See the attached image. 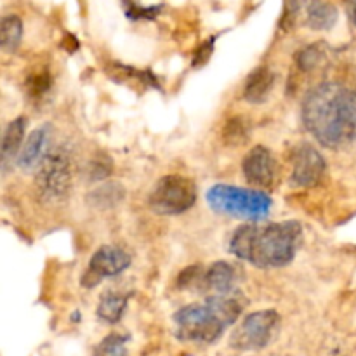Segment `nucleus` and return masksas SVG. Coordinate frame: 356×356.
<instances>
[{"instance_id": "f257e3e1", "label": "nucleus", "mask_w": 356, "mask_h": 356, "mask_svg": "<svg viewBox=\"0 0 356 356\" xmlns=\"http://www.w3.org/2000/svg\"><path fill=\"white\" fill-rule=\"evenodd\" d=\"M302 124L325 148H353L356 146V92L336 82L316 86L302 101Z\"/></svg>"}, {"instance_id": "f03ea898", "label": "nucleus", "mask_w": 356, "mask_h": 356, "mask_svg": "<svg viewBox=\"0 0 356 356\" xmlns=\"http://www.w3.org/2000/svg\"><path fill=\"white\" fill-rule=\"evenodd\" d=\"M302 240L298 221L243 225L229 240V252L257 268H282L292 263Z\"/></svg>"}, {"instance_id": "7ed1b4c3", "label": "nucleus", "mask_w": 356, "mask_h": 356, "mask_svg": "<svg viewBox=\"0 0 356 356\" xmlns=\"http://www.w3.org/2000/svg\"><path fill=\"white\" fill-rule=\"evenodd\" d=\"M243 302L242 296L232 292L211 296L202 305L184 306L174 315L176 337L188 343H214L238 320L245 306Z\"/></svg>"}, {"instance_id": "20e7f679", "label": "nucleus", "mask_w": 356, "mask_h": 356, "mask_svg": "<svg viewBox=\"0 0 356 356\" xmlns=\"http://www.w3.org/2000/svg\"><path fill=\"white\" fill-rule=\"evenodd\" d=\"M205 198L212 211L247 221L266 219L273 205L270 195L264 191L232 184H216L207 191Z\"/></svg>"}, {"instance_id": "39448f33", "label": "nucleus", "mask_w": 356, "mask_h": 356, "mask_svg": "<svg viewBox=\"0 0 356 356\" xmlns=\"http://www.w3.org/2000/svg\"><path fill=\"white\" fill-rule=\"evenodd\" d=\"M197 202V184L190 177L170 176L160 177L149 193L148 204L153 212L160 216H177L191 209Z\"/></svg>"}, {"instance_id": "423d86ee", "label": "nucleus", "mask_w": 356, "mask_h": 356, "mask_svg": "<svg viewBox=\"0 0 356 356\" xmlns=\"http://www.w3.org/2000/svg\"><path fill=\"white\" fill-rule=\"evenodd\" d=\"M278 320L280 316L273 309H261V312L250 313L232 334L229 344L238 351L263 350L273 339Z\"/></svg>"}, {"instance_id": "0eeeda50", "label": "nucleus", "mask_w": 356, "mask_h": 356, "mask_svg": "<svg viewBox=\"0 0 356 356\" xmlns=\"http://www.w3.org/2000/svg\"><path fill=\"white\" fill-rule=\"evenodd\" d=\"M72 159L65 148H56L38 165L37 186L45 198L58 200L72 188Z\"/></svg>"}, {"instance_id": "6e6552de", "label": "nucleus", "mask_w": 356, "mask_h": 356, "mask_svg": "<svg viewBox=\"0 0 356 356\" xmlns=\"http://www.w3.org/2000/svg\"><path fill=\"white\" fill-rule=\"evenodd\" d=\"M131 266V256L118 247L104 245L90 257L89 268L82 275V285L86 289H94L104 278L120 275Z\"/></svg>"}, {"instance_id": "1a4fd4ad", "label": "nucleus", "mask_w": 356, "mask_h": 356, "mask_svg": "<svg viewBox=\"0 0 356 356\" xmlns=\"http://www.w3.org/2000/svg\"><path fill=\"white\" fill-rule=\"evenodd\" d=\"M325 159L312 145H299L292 159V183L302 188H312L322 181L325 174Z\"/></svg>"}, {"instance_id": "9d476101", "label": "nucleus", "mask_w": 356, "mask_h": 356, "mask_svg": "<svg viewBox=\"0 0 356 356\" xmlns=\"http://www.w3.org/2000/svg\"><path fill=\"white\" fill-rule=\"evenodd\" d=\"M242 170L245 179L252 186L271 188L277 179V160L273 153L264 146H254L242 162Z\"/></svg>"}, {"instance_id": "9b49d317", "label": "nucleus", "mask_w": 356, "mask_h": 356, "mask_svg": "<svg viewBox=\"0 0 356 356\" xmlns=\"http://www.w3.org/2000/svg\"><path fill=\"white\" fill-rule=\"evenodd\" d=\"M47 143H49V125L35 129L30 132L26 143L21 148L19 156H17V165L23 170H30L33 167L40 165L42 160L47 155Z\"/></svg>"}, {"instance_id": "f8f14e48", "label": "nucleus", "mask_w": 356, "mask_h": 356, "mask_svg": "<svg viewBox=\"0 0 356 356\" xmlns=\"http://www.w3.org/2000/svg\"><path fill=\"white\" fill-rule=\"evenodd\" d=\"M275 83V75L271 73V70L268 66H259V68L254 70L249 75L245 83V90H243V96L249 103H263L268 96H270L271 89H273Z\"/></svg>"}, {"instance_id": "ddd939ff", "label": "nucleus", "mask_w": 356, "mask_h": 356, "mask_svg": "<svg viewBox=\"0 0 356 356\" xmlns=\"http://www.w3.org/2000/svg\"><path fill=\"white\" fill-rule=\"evenodd\" d=\"M24 129H26V118L17 117L7 125L2 139V167L3 172L7 170L10 162H14L16 156H19L21 145H23Z\"/></svg>"}, {"instance_id": "4468645a", "label": "nucleus", "mask_w": 356, "mask_h": 356, "mask_svg": "<svg viewBox=\"0 0 356 356\" xmlns=\"http://www.w3.org/2000/svg\"><path fill=\"white\" fill-rule=\"evenodd\" d=\"M236 271L226 261H216L205 273V285L216 294H232L235 292Z\"/></svg>"}, {"instance_id": "2eb2a0df", "label": "nucleus", "mask_w": 356, "mask_h": 356, "mask_svg": "<svg viewBox=\"0 0 356 356\" xmlns=\"http://www.w3.org/2000/svg\"><path fill=\"white\" fill-rule=\"evenodd\" d=\"M305 21L312 30H330L337 23V9L325 0H312L306 7Z\"/></svg>"}, {"instance_id": "dca6fc26", "label": "nucleus", "mask_w": 356, "mask_h": 356, "mask_svg": "<svg viewBox=\"0 0 356 356\" xmlns=\"http://www.w3.org/2000/svg\"><path fill=\"white\" fill-rule=\"evenodd\" d=\"M129 298L125 294H118V292H104L99 299V305H97L96 315L99 316V320H103L104 323H117L120 322L122 316H124L125 308H127Z\"/></svg>"}, {"instance_id": "f3484780", "label": "nucleus", "mask_w": 356, "mask_h": 356, "mask_svg": "<svg viewBox=\"0 0 356 356\" xmlns=\"http://www.w3.org/2000/svg\"><path fill=\"white\" fill-rule=\"evenodd\" d=\"M23 37V23L17 16H6L0 26V45L2 51L14 52L21 44Z\"/></svg>"}, {"instance_id": "a211bd4d", "label": "nucleus", "mask_w": 356, "mask_h": 356, "mask_svg": "<svg viewBox=\"0 0 356 356\" xmlns=\"http://www.w3.org/2000/svg\"><path fill=\"white\" fill-rule=\"evenodd\" d=\"M125 344H127V337L120 334H110L97 344L92 356H127Z\"/></svg>"}, {"instance_id": "6ab92c4d", "label": "nucleus", "mask_w": 356, "mask_h": 356, "mask_svg": "<svg viewBox=\"0 0 356 356\" xmlns=\"http://www.w3.org/2000/svg\"><path fill=\"white\" fill-rule=\"evenodd\" d=\"M247 136H249L247 122L242 117H235L232 120H228V124H226L222 139H225L226 145L240 146L247 141Z\"/></svg>"}, {"instance_id": "aec40b11", "label": "nucleus", "mask_w": 356, "mask_h": 356, "mask_svg": "<svg viewBox=\"0 0 356 356\" xmlns=\"http://www.w3.org/2000/svg\"><path fill=\"white\" fill-rule=\"evenodd\" d=\"M322 59H323V49L322 45L318 44H313V45H308V47L301 49V51L298 52V56H296V63H298V66L302 70V72H312V70H315L316 66L322 63Z\"/></svg>"}, {"instance_id": "412c9836", "label": "nucleus", "mask_w": 356, "mask_h": 356, "mask_svg": "<svg viewBox=\"0 0 356 356\" xmlns=\"http://www.w3.org/2000/svg\"><path fill=\"white\" fill-rule=\"evenodd\" d=\"M51 75H49L47 70H40V72H35L31 75H28L26 79V92L28 96L37 99L42 97L44 94H47V90L51 89Z\"/></svg>"}, {"instance_id": "4be33fe9", "label": "nucleus", "mask_w": 356, "mask_h": 356, "mask_svg": "<svg viewBox=\"0 0 356 356\" xmlns=\"http://www.w3.org/2000/svg\"><path fill=\"white\" fill-rule=\"evenodd\" d=\"M115 186H117V184H108V186H103L99 188V190L94 191V193L90 195V200L96 198L94 205H96V207H113L115 204H118L124 195H115V197H110V191H113Z\"/></svg>"}, {"instance_id": "5701e85b", "label": "nucleus", "mask_w": 356, "mask_h": 356, "mask_svg": "<svg viewBox=\"0 0 356 356\" xmlns=\"http://www.w3.org/2000/svg\"><path fill=\"white\" fill-rule=\"evenodd\" d=\"M198 278H200V266H190L179 275L177 285H179L181 289H186V287H190V285H193Z\"/></svg>"}, {"instance_id": "b1692460", "label": "nucleus", "mask_w": 356, "mask_h": 356, "mask_svg": "<svg viewBox=\"0 0 356 356\" xmlns=\"http://www.w3.org/2000/svg\"><path fill=\"white\" fill-rule=\"evenodd\" d=\"M212 49H214V42L212 40L205 42V44L198 49L197 54H195V58H193V68H200V66H204L205 63L211 59Z\"/></svg>"}, {"instance_id": "393cba45", "label": "nucleus", "mask_w": 356, "mask_h": 356, "mask_svg": "<svg viewBox=\"0 0 356 356\" xmlns=\"http://www.w3.org/2000/svg\"><path fill=\"white\" fill-rule=\"evenodd\" d=\"M348 16H350V21L356 26V0H351L350 6H348Z\"/></svg>"}]
</instances>
